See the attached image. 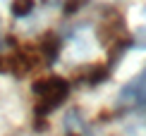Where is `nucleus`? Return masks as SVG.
Masks as SVG:
<instances>
[{
	"instance_id": "nucleus-1",
	"label": "nucleus",
	"mask_w": 146,
	"mask_h": 136,
	"mask_svg": "<svg viewBox=\"0 0 146 136\" xmlns=\"http://www.w3.org/2000/svg\"><path fill=\"white\" fill-rule=\"evenodd\" d=\"M34 93H36V112L43 117L65 103V98L70 96V81L62 77H43L34 86Z\"/></svg>"
},
{
	"instance_id": "nucleus-2",
	"label": "nucleus",
	"mask_w": 146,
	"mask_h": 136,
	"mask_svg": "<svg viewBox=\"0 0 146 136\" xmlns=\"http://www.w3.org/2000/svg\"><path fill=\"white\" fill-rule=\"evenodd\" d=\"M117 105L125 112H146V67L122 86L117 96Z\"/></svg>"
},
{
	"instance_id": "nucleus-3",
	"label": "nucleus",
	"mask_w": 146,
	"mask_h": 136,
	"mask_svg": "<svg viewBox=\"0 0 146 136\" xmlns=\"http://www.w3.org/2000/svg\"><path fill=\"white\" fill-rule=\"evenodd\" d=\"M132 46H137V48H146V31H144V34H139V36H137V41L132 43Z\"/></svg>"
}]
</instances>
